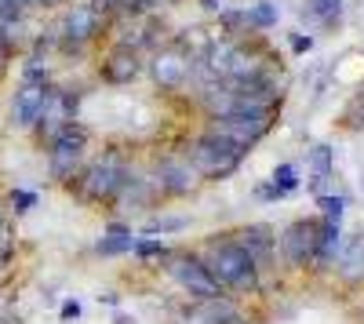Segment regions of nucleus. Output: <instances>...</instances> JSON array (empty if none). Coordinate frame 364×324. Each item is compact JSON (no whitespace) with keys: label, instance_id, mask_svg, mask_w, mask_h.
<instances>
[{"label":"nucleus","instance_id":"nucleus-21","mask_svg":"<svg viewBox=\"0 0 364 324\" xmlns=\"http://www.w3.org/2000/svg\"><path fill=\"white\" fill-rule=\"evenodd\" d=\"M132 255L146 262V259H168L171 252L164 248V241H161V237H135V244H132Z\"/></svg>","mask_w":364,"mask_h":324},{"label":"nucleus","instance_id":"nucleus-30","mask_svg":"<svg viewBox=\"0 0 364 324\" xmlns=\"http://www.w3.org/2000/svg\"><path fill=\"white\" fill-rule=\"evenodd\" d=\"M99 303H106V306H120V296H117V291H102Z\"/></svg>","mask_w":364,"mask_h":324},{"label":"nucleus","instance_id":"nucleus-9","mask_svg":"<svg viewBox=\"0 0 364 324\" xmlns=\"http://www.w3.org/2000/svg\"><path fill=\"white\" fill-rule=\"evenodd\" d=\"M154 179L161 186V197H190L200 186V175L186 164V157H161Z\"/></svg>","mask_w":364,"mask_h":324},{"label":"nucleus","instance_id":"nucleus-25","mask_svg":"<svg viewBox=\"0 0 364 324\" xmlns=\"http://www.w3.org/2000/svg\"><path fill=\"white\" fill-rule=\"evenodd\" d=\"M310 48H314V37L310 33H291V51L295 55H306Z\"/></svg>","mask_w":364,"mask_h":324},{"label":"nucleus","instance_id":"nucleus-14","mask_svg":"<svg viewBox=\"0 0 364 324\" xmlns=\"http://www.w3.org/2000/svg\"><path fill=\"white\" fill-rule=\"evenodd\" d=\"M339 248H343V230L339 222H328V219H317V248H314V270H331L339 259Z\"/></svg>","mask_w":364,"mask_h":324},{"label":"nucleus","instance_id":"nucleus-5","mask_svg":"<svg viewBox=\"0 0 364 324\" xmlns=\"http://www.w3.org/2000/svg\"><path fill=\"white\" fill-rule=\"evenodd\" d=\"M168 274H171V277L178 281V288L186 291L190 299H197V303H208V299H219V296H223L219 281L208 274L204 259H200V255H193V252L168 255Z\"/></svg>","mask_w":364,"mask_h":324},{"label":"nucleus","instance_id":"nucleus-13","mask_svg":"<svg viewBox=\"0 0 364 324\" xmlns=\"http://www.w3.org/2000/svg\"><path fill=\"white\" fill-rule=\"evenodd\" d=\"M48 87L51 84H33V80H22V87L15 92V102H11V117L18 128H33L37 117L44 109V99H48Z\"/></svg>","mask_w":364,"mask_h":324},{"label":"nucleus","instance_id":"nucleus-29","mask_svg":"<svg viewBox=\"0 0 364 324\" xmlns=\"http://www.w3.org/2000/svg\"><path fill=\"white\" fill-rule=\"evenodd\" d=\"M204 11H226V0H200Z\"/></svg>","mask_w":364,"mask_h":324},{"label":"nucleus","instance_id":"nucleus-24","mask_svg":"<svg viewBox=\"0 0 364 324\" xmlns=\"http://www.w3.org/2000/svg\"><path fill=\"white\" fill-rule=\"evenodd\" d=\"M11 204H15V212L22 215V212H29V208H33V204H37V193H26V190H15V193H11Z\"/></svg>","mask_w":364,"mask_h":324},{"label":"nucleus","instance_id":"nucleus-16","mask_svg":"<svg viewBox=\"0 0 364 324\" xmlns=\"http://www.w3.org/2000/svg\"><path fill=\"white\" fill-rule=\"evenodd\" d=\"M306 161H310V168H314L310 190H314V193H321V190H324V183L331 179V168H336V150L321 142V146H314V150L306 153Z\"/></svg>","mask_w":364,"mask_h":324},{"label":"nucleus","instance_id":"nucleus-32","mask_svg":"<svg viewBox=\"0 0 364 324\" xmlns=\"http://www.w3.org/2000/svg\"><path fill=\"white\" fill-rule=\"evenodd\" d=\"M113 324H139V320H135V317H128V313H117V317H113Z\"/></svg>","mask_w":364,"mask_h":324},{"label":"nucleus","instance_id":"nucleus-23","mask_svg":"<svg viewBox=\"0 0 364 324\" xmlns=\"http://www.w3.org/2000/svg\"><path fill=\"white\" fill-rule=\"evenodd\" d=\"M132 244H135V237H99L95 252L99 255H124V252H132Z\"/></svg>","mask_w":364,"mask_h":324},{"label":"nucleus","instance_id":"nucleus-11","mask_svg":"<svg viewBox=\"0 0 364 324\" xmlns=\"http://www.w3.org/2000/svg\"><path fill=\"white\" fill-rule=\"evenodd\" d=\"M99 73H102V80L113 84V87L132 84V80L142 73V58H139V51L128 48V44H113V48L106 51V58H102Z\"/></svg>","mask_w":364,"mask_h":324},{"label":"nucleus","instance_id":"nucleus-28","mask_svg":"<svg viewBox=\"0 0 364 324\" xmlns=\"http://www.w3.org/2000/svg\"><path fill=\"white\" fill-rule=\"evenodd\" d=\"M171 4H178V0H142V8H146V11H157V8H171Z\"/></svg>","mask_w":364,"mask_h":324},{"label":"nucleus","instance_id":"nucleus-15","mask_svg":"<svg viewBox=\"0 0 364 324\" xmlns=\"http://www.w3.org/2000/svg\"><path fill=\"white\" fill-rule=\"evenodd\" d=\"M336 274L350 284L364 281V233H357V237L343 241L339 248V259H336Z\"/></svg>","mask_w":364,"mask_h":324},{"label":"nucleus","instance_id":"nucleus-31","mask_svg":"<svg viewBox=\"0 0 364 324\" xmlns=\"http://www.w3.org/2000/svg\"><path fill=\"white\" fill-rule=\"evenodd\" d=\"M91 4L102 8V11H113V8H117V0H91Z\"/></svg>","mask_w":364,"mask_h":324},{"label":"nucleus","instance_id":"nucleus-10","mask_svg":"<svg viewBox=\"0 0 364 324\" xmlns=\"http://www.w3.org/2000/svg\"><path fill=\"white\" fill-rule=\"evenodd\" d=\"M77 102H80V95H73V92H63V87H48V99H44V109H41V117H37V128H41V135H55V131H63L70 121H77Z\"/></svg>","mask_w":364,"mask_h":324},{"label":"nucleus","instance_id":"nucleus-33","mask_svg":"<svg viewBox=\"0 0 364 324\" xmlns=\"http://www.w3.org/2000/svg\"><path fill=\"white\" fill-rule=\"evenodd\" d=\"M29 4H44V8H51V4H63V0H29Z\"/></svg>","mask_w":364,"mask_h":324},{"label":"nucleus","instance_id":"nucleus-26","mask_svg":"<svg viewBox=\"0 0 364 324\" xmlns=\"http://www.w3.org/2000/svg\"><path fill=\"white\" fill-rule=\"evenodd\" d=\"M102 237H135V233H132V226H124V222H109V226L102 230Z\"/></svg>","mask_w":364,"mask_h":324},{"label":"nucleus","instance_id":"nucleus-12","mask_svg":"<svg viewBox=\"0 0 364 324\" xmlns=\"http://www.w3.org/2000/svg\"><path fill=\"white\" fill-rule=\"evenodd\" d=\"M233 241L252 255V262L259 270L269 266L273 255H277V233H273V226H266V222H248L245 230H237Z\"/></svg>","mask_w":364,"mask_h":324},{"label":"nucleus","instance_id":"nucleus-3","mask_svg":"<svg viewBox=\"0 0 364 324\" xmlns=\"http://www.w3.org/2000/svg\"><path fill=\"white\" fill-rule=\"evenodd\" d=\"M128 175H132L128 157L120 153V150H109V153H102L95 164H87L84 171H77L73 179H77V190H80V197H84V200H102V204H113V200L120 197V190H124Z\"/></svg>","mask_w":364,"mask_h":324},{"label":"nucleus","instance_id":"nucleus-19","mask_svg":"<svg viewBox=\"0 0 364 324\" xmlns=\"http://www.w3.org/2000/svg\"><path fill=\"white\" fill-rule=\"evenodd\" d=\"M269 186H273V193H277V200L288 197V193H295L299 190V168L295 164H277V168H273V175H269Z\"/></svg>","mask_w":364,"mask_h":324},{"label":"nucleus","instance_id":"nucleus-2","mask_svg":"<svg viewBox=\"0 0 364 324\" xmlns=\"http://www.w3.org/2000/svg\"><path fill=\"white\" fill-rule=\"evenodd\" d=\"M245 157H248V150H240V146H233L230 139L208 131V128L190 142V150H186V164L200 175V183H204V179H208V183L230 179Z\"/></svg>","mask_w":364,"mask_h":324},{"label":"nucleus","instance_id":"nucleus-8","mask_svg":"<svg viewBox=\"0 0 364 324\" xmlns=\"http://www.w3.org/2000/svg\"><path fill=\"white\" fill-rule=\"evenodd\" d=\"M102 29H106V11L102 8H95L91 0L87 4H73L66 11V18H63V44L73 51V48H80L87 40H95Z\"/></svg>","mask_w":364,"mask_h":324},{"label":"nucleus","instance_id":"nucleus-17","mask_svg":"<svg viewBox=\"0 0 364 324\" xmlns=\"http://www.w3.org/2000/svg\"><path fill=\"white\" fill-rule=\"evenodd\" d=\"M299 15L314 26H336L339 15H343V0H306V4L299 8Z\"/></svg>","mask_w":364,"mask_h":324},{"label":"nucleus","instance_id":"nucleus-22","mask_svg":"<svg viewBox=\"0 0 364 324\" xmlns=\"http://www.w3.org/2000/svg\"><path fill=\"white\" fill-rule=\"evenodd\" d=\"M317 208H321V219L339 222L343 212H346V197H339V193H317Z\"/></svg>","mask_w":364,"mask_h":324},{"label":"nucleus","instance_id":"nucleus-20","mask_svg":"<svg viewBox=\"0 0 364 324\" xmlns=\"http://www.w3.org/2000/svg\"><path fill=\"white\" fill-rule=\"evenodd\" d=\"M190 226V219H182V215H161V219H149L146 226H142V237H164V233H182Z\"/></svg>","mask_w":364,"mask_h":324},{"label":"nucleus","instance_id":"nucleus-7","mask_svg":"<svg viewBox=\"0 0 364 324\" xmlns=\"http://www.w3.org/2000/svg\"><path fill=\"white\" fill-rule=\"evenodd\" d=\"M277 248H281V259L288 266H295V270L310 266L314 248H317V219H295L277 237Z\"/></svg>","mask_w":364,"mask_h":324},{"label":"nucleus","instance_id":"nucleus-6","mask_svg":"<svg viewBox=\"0 0 364 324\" xmlns=\"http://www.w3.org/2000/svg\"><path fill=\"white\" fill-rule=\"evenodd\" d=\"M149 70H154V77H157L161 87L175 92V87H182V84L193 77L197 58H193V51H190L186 40H168V44H161V48L154 51V63H149Z\"/></svg>","mask_w":364,"mask_h":324},{"label":"nucleus","instance_id":"nucleus-18","mask_svg":"<svg viewBox=\"0 0 364 324\" xmlns=\"http://www.w3.org/2000/svg\"><path fill=\"white\" fill-rule=\"evenodd\" d=\"M277 18H281V11H277V4H269V0H259V4H248L245 8V22H248V29H255V33L273 29V26H277Z\"/></svg>","mask_w":364,"mask_h":324},{"label":"nucleus","instance_id":"nucleus-27","mask_svg":"<svg viewBox=\"0 0 364 324\" xmlns=\"http://www.w3.org/2000/svg\"><path fill=\"white\" fill-rule=\"evenodd\" d=\"M77 317H80V303H77V299L63 303V320H77Z\"/></svg>","mask_w":364,"mask_h":324},{"label":"nucleus","instance_id":"nucleus-4","mask_svg":"<svg viewBox=\"0 0 364 324\" xmlns=\"http://www.w3.org/2000/svg\"><path fill=\"white\" fill-rule=\"evenodd\" d=\"M87 139H91V131L80 121H70L63 131H55L48 139V146H51V150H48V168H51L55 179L70 183L77 175V168L84 161V150H87Z\"/></svg>","mask_w":364,"mask_h":324},{"label":"nucleus","instance_id":"nucleus-1","mask_svg":"<svg viewBox=\"0 0 364 324\" xmlns=\"http://www.w3.org/2000/svg\"><path fill=\"white\" fill-rule=\"evenodd\" d=\"M204 266L208 274L219 281V288L226 291H255L259 288V266L252 262V255L240 248L233 237H223V241H211L204 248Z\"/></svg>","mask_w":364,"mask_h":324}]
</instances>
